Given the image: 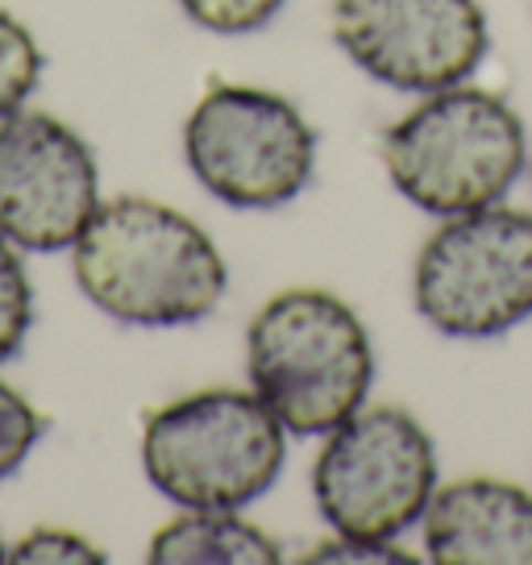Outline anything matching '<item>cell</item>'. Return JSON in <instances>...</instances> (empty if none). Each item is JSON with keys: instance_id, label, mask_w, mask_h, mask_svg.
Returning <instances> with one entry per match:
<instances>
[{"instance_id": "1", "label": "cell", "mask_w": 532, "mask_h": 565, "mask_svg": "<svg viewBox=\"0 0 532 565\" xmlns=\"http://www.w3.org/2000/svg\"><path fill=\"white\" fill-rule=\"evenodd\" d=\"M84 300L134 329H179L213 317L230 266L209 230L150 195L100 200L72 246Z\"/></svg>"}, {"instance_id": "2", "label": "cell", "mask_w": 532, "mask_h": 565, "mask_svg": "<svg viewBox=\"0 0 532 565\" xmlns=\"http://www.w3.org/2000/svg\"><path fill=\"white\" fill-rule=\"evenodd\" d=\"M246 379L291 437H324L371 404V329L333 291L287 287L249 320Z\"/></svg>"}, {"instance_id": "3", "label": "cell", "mask_w": 532, "mask_h": 565, "mask_svg": "<svg viewBox=\"0 0 532 565\" xmlns=\"http://www.w3.org/2000/svg\"><path fill=\"white\" fill-rule=\"evenodd\" d=\"M391 188L428 216L499 204L529 167V129L499 92L470 79L428 92L379 138Z\"/></svg>"}, {"instance_id": "4", "label": "cell", "mask_w": 532, "mask_h": 565, "mask_svg": "<svg viewBox=\"0 0 532 565\" xmlns=\"http://www.w3.org/2000/svg\"><path fill=\"white\" fill-rule=\"evenodd\" d=\"M287 437L249 387H204L146 416L142 470L175 508L246 512L284 475Z\"/></svg>"}, {"instance_id": "5", "label": "cell", "mask_w": 532, "mask_h": 565, "mask_svg": "<svg viewBox=\"0 0 532 565\" xmlns=\"http://www.w3.org/2000/svg\"><path fill=\"white\" fill-rule=\"evenodd\" d=\"M441 487L437 441L408 407L362 404L320 437L312 499L329 532L400 541Z\"/></svg>"}, {"instance_id": "6", "label": "cell", "mask_w": 532, "mask_h": 565, "mask_svg": "<svg viewBox=\"0 0 532 565\" xmlns=\"http://www.w3.org/2000/svg\"><path fill=\"white\" fill-rule=\"evenodd\" d=\"M412 303L428 329L487 341L532 317V212L512 204L445 216L412 266Z\"/></svg>"}, {"instance_id": "7", "label": "cell", "mask_w": 532, "mask_h": 565, "mask_svg": "<svg viewBox=\"0 0 532 565\" xmlns=\"http://www.w3.org/2000/svg\"><path fill=\"white\" fill-rule=\"evenodd\" d=\"M317 129L287 96L213 84L183 125V159L204 192L237 212L291 204L317 171Z\"/></svg>"}, {"instance_id": "8", "label": "cell", "mask_w": 532, "mask_h": 565, "mask_svg": "<svg viewBox=\"0 0 532 565\" xmlns=\"http://www.w3.org/2000/svg\"><path fill=\"white\" fill-rule=\"evenodd\" d=\"M329 25L358 71L412 96L475 79L491 46L479 0H333Z\"/></svg>"}, {"instance_id": "9", "label": "cell", "mask_w": 532, "mask_h": 565, "mask_svg": "<svg viewBox=\"0 0 532 565\" xmlns=\"http://www.w3.org/2000/svg\"><path fill=\"white\" fill-rule=\"evenodd\" d=\"M100 204L92 146L51 113L0 121V233L18 249H72Z\"/></svg>"}, {"instance_id": "10", "label": "cell", "mask_w": 532, "mask_h": 565, "mask_svg": "<svg viewBox=\"0 0 532 565\" xmlns=\"http://www.w3.org/2000/svg\"><path fill=\"white\" fill-rule=\"evenodd\" d=\"M421 536L437 565H532V491L496 475L441 482Z\"/></svg>"}, {"instance_id": "11", "label": "cell", "mask_w": 532, "mask_h": 565, "mask_svg": "<svg viewBox=\"0 0 532 565\" xmlns=\"http://www.w3.org/2000/svg\"><path fill=\"white\" fill-rule=\"evenodd\" d=\"M146 557L155 565H279V541L242 512H192L179 508L155 536Z\"/></svg>"}, {"instance_id": "12", "label": "cell", "mask_w": 532, "mask_h": 565, "mask_svg": "<svg viewBox=\"0 0 532 565\" xmlns=\"http://www.w3.org/2000/svg\"><path fill=\"white\" fill-rule=\"evenodd\" d=\"M38 79H42V51L34 34L13 13L0 9V121L25 108Z\"/></svg>"}, {"instance_id": "13", "label": "cell", "mask_w": 532, "mask_h": 565, "mask_svg": "<svg viewBox=\"0 0 532 565\" xmlns=\"http://www.w3.org/2000/svg\"><path fill=\"white\" fill-rule=\"evenodd\" d=\"M34 324V287L25 279L18 246L0 233V366L18 358Z\"/></svg>"}, {"instance_id": "14", "label": "cell", "mask_w": 532, "mask_h": 565, "mask_svg": "<svg viewBox=\"0 0 532 565\" xmlns=\"http://www.w3.org/2000/svg\"><path fill=\"white\" fill-rule=\"evenodd\" d=\"M284 4L287 0H179L188 21H195L200 30L221 38L258 34L263 25L279 18Z\"/></svg>"}, {"instance_id": "15", "label": "cell", "mask_w": 532, "mask_h": 565, "mask_svg": "<svg viewBox=\"0 0 532 565\" xmlns=\"http://www.w3.org/2000/svg\"><path fill=\"white\" fill-rule=\"evenodd\" d=\"M9 565H105V548L72 529H34L18 545H4Z\"/></svg>"}, {"instance_id": "16", "label": "cell", "mask_w": 532, "mask_h": 565, "mask_svg": "<svg viewBox=\"0 0 532 565\" xmlns=\"http://www.w3.org/2000/svg\"><path fill=\"white\" fill-rule=\"evenodd\" d=\"M42 428L46 424L38 416V407L18 387H9L0 379V482L18 475L21 461L34 454Z\"/></svg>"}, {"instance_id": "17", "label": "cell", "mask_w": 532, "mask_h": 565, "mask_svg": "<svg viewBox=\"0 0 532 565\" xmlns=\"http://www.w3.org/2000/svg\"><path fill=\"white\" fill-rule=\"evenodd\" d=\"M304 565H400L412 562L408 548L400 541H366V536H324L317 548H308L300 557Z\"/></svg>"}, {"instance_id": "18", "label": "cell", "mask_w": 532, "mask_h": 565, "mask_svg": "<svg viewBox=\"0 0 532 565\" xmlns=\"http://www.w3.org/2000/svg\"><path fill=\"white\" fill-rule=\"evenodd\" d=\"M0 562H4V541H0Z\"/></svg>"}]
</instances>
